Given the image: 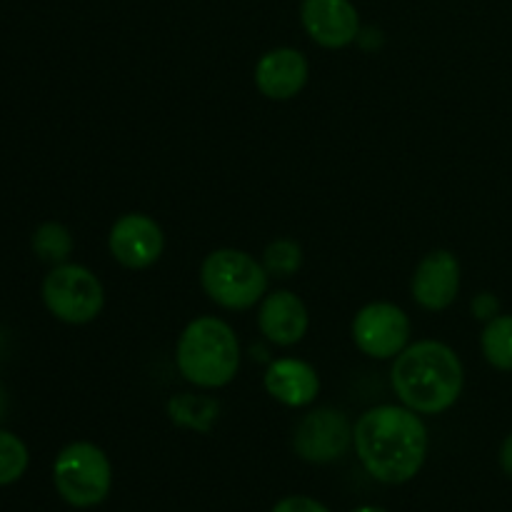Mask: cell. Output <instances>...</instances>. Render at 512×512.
I'll return each mask as SVG.
<instances>
[{
    "instance_id": "6da1fadb",
    "label": "cell",
    "mask_w": 512,
    "mask_h": 512,
    "mask_svg": "<svg viewBox=\"0 0 512 512\" xmlns=\"http://www.w3.org/2000/svg\"><path fill=\"white\" fill-rule=\"evenodd\" d=\"M353 448L370 478L383 485L410 483L428 458V428L405 405L365 410L353 425Z\"/></svg>"
},
{
    "instance_id": "7a4b0ae2",
    "label": "cell",
    "mask_w": 512,
    "mask_h": 512,
    "mask_svg": "<svg viewBox=\"0 0 512 512\" xmlns=\"http://www.w3.org/2000/svg\"><path fill=\"white\" fill-rule=\"evenodd\" d=\"M390 383L405 408L418 415H440L463 395L465 370L450 345L418 340L393 358Z\"/></svg>"
},
{
    "instance_id": "3957f363",
    "label": "cell",
    "mask_w": 512,
    "mask_h": 512,
    "mask_svg": "<svg viewBox=\"0 0 512 512\" xmlns=\"http://www.w3.org/2000/svg\"><path fill=\"white\" fill-rule=\"evenodd\" d=\"M175 365L195 388H223L233 383L240 370L238 335L225 320L213 315L190 320L178 338Z\"/></svg>"
},
{
    "instance_id": "277c9868",
    "label": "cell",
    "mask_w": 512,
    "mask_h": 512,
    "mask_svg": "<svg viewBox=\"0 0 512 512\" xmlns=\"http://www.w3.org/2000/svg\"><path fill=\"white\" fill-rule=\"evenodd\" d=\"M268 270L245 250L220 248L205 255L200 285L225 310H250L268 295Z\"/></svg>"
},
{
    "instance_id": "5b68a950",
    "label": "cell",
    "mask_w": 512,
    "mask_h": 512,
    "mask_svg": "<svg viewBox=\"0 0 512 512\" xmlns=\"http://www.w3.org/2000/svg\"><path fill=\"white\" fill-rule=\"evenodd\" d=\"M53 483L60 498L78 510L95 508L110 495L113 468L103 448L88 440L70 443L55 455Z\"/></svg>"
},
{
    "instance_id": "8992f818",
    "label": "cell",
    "mask_w": 512,
    "mask_h": 512,
    "mask_svg": "<svg viewBox=\"0 0 512 512\" xmlns=\"http://www.w3.org/2000/svg\"><path fill=\"white\" fill-rule=\"evenodd\" d=\"M43 303L50 315L68 325H85L100 315L105 305L103 283L85 265H53L43 280Z\"/></svg>"
},
{
    "instance_id": "52a82bcc",
    "label": "cell",
    "mask_w": 512,
    "mask_h": 512,
    "mask_svg": "<svg viewBox=\"0 0 512 512\" xmlns=\"http://www.w3.org/2000/svg\"><path fill=\"white\" fill-rule=\"evenodd\" d=\"M353 343L375 360H393L408 348L410 318L393 303H370L353 318Z\"/></svg>"
},
{
    "instance_id": "ba28073f",
    "label": "cell",
    "mask_w": 512,
    "mask_h": 512,
    "mask_svg": "<svg viewBox=\"0 0 512 512\" xmlns=\"http://www.w3.org/2000/svg\"><path fill=\"white\" fill-rule=\"evenodd\" d=\"M353 448V425L343 410H310L298 423L293 435V450L300 460L313 465H328L343 458Z\"/></svg>"
},
{
    "instance_id": "9c48e42d",
    "label": "cell",
    "mask_w": 512,
    "mask_h": 512,
    "mask_svg": "<svg viewBox=\"0 0 512 512\" xmlns=\"http://www.w3.org/2000/svg\"><path fill=\"white\" fill-rule=\"evenodd\" d=\"M110 255L128 270H145L163 255V228L145 213L120 215L108 235Z\"/></svg>"
},
{
    "instance_id": "30bf717a",
    "label": "cell",
    "mask_w": 512,
    "mask_h": 512,
    "mask_svg": "<svg viewBox=\"0 0 512 512\" xmlns=\"http://www.w3.org/2000/svg\"><path fill=\"white\" fill-rule=\"evenodd\" d=\"M300 20L320 48L338 50L360 38V15L350 0H303Z\"/></svg>"
},
{
    "instance_id": "8fae6325",
    "label": "cell",
    "mask_w": 512,
    "mask_h": 512,
    "mask_svg": "<svg viewBox=\"0 0 512 512\" xmlns=\"http://www.w3.org/2000/svg\"><path fill=\"white\" fill-rule=\"evenodd\" d=\"M413 300L423 310L438 313L450 308L460 293V263L450 250H433L415 268L410 280Z\"/></svg>"
},
{
    "instance_id": "7c38bea8",
    "label": "cell",
    "mask_w": 512,
    "mask_h": 512,
    "mask_svg": "<svg viewBox=\"0 0 512 512\" xmlns=\"http://www.w3.org/2000/svg\"><path fill=\"white\" fill-rule=\"evenodd\" d=\"M308 308L303 300L290 290H273L260 300L258 328L273 345L290 348L300 343L308 333Z\"/></svg>"
},
{
    "instance_id": "4fadbf2b",
    "label": "cell",
    "mask_w": 512,
    "mask_h": 512,
    "mask_svg": "<svg viewBox=\"0 0 512 512\" xmlns=\"http://www.w3.org/2000/svg\"><path fill=\"white\" fill-rule=\"evenodd\" d=\"M308 78V58L295 48L268 50L255 65V85L268 100L295 98L305 88Z\"/></svg>"
},
{
    "instance_id": "5bb4252c",
    "label": "cell",
    "mask_w": 512,
    "mask_h": 512,
    "mask_svg": "<svg viewBox=\"0 0 512 512\" xmlns=\"http://www.w3.org/2000/svg\"><path fill=\"white\" fill-rule=\"evenodd\" d=\"M265 390L270 398L288 408H305L315 403L320 393L318 370L298 358H280L265 370Z\"/></svg>"
},
{
    "instance_id": "9a60e30c",
    "label": "cell",
    "mask_w": 512,
    "mask_h": 512,
    "mask_svg": "<svg viewBox=\"0 0 512 512\" xmlns=\"http://www.w3.org/2000/svg\"><path fill=\"white\" fill-rule=\"evenodd\" d=\"M480 350L495 370L512 373V315H495L485 323Z\"/></svg>"
},
{
    "instance_id": "2e32d148",
    "label": "cell",
    "mask_w": 512,
    "mask_h": 512,
    "mask_svg": "<svg viewBox=\"0 0 512 512\" xmlns=\"http://www.w3.org/2000/svg\"><path fill=\"white\" fill-rule=\"evenodd\" d=\"M170 418H173L175 425L190 430H200V433H208L210 425L215 423L220 413V405L215 400L198 398V395H178V398L170 400L168 405Z\"/></svg>"
},
{
    "instance_id": "e0dca14e",
    "label": "cell",
    "mask_w": 512,
    "mask_h": 512,
    "mask_svg": "<svg viewBox=\"0 0 512 512\" xmlns=\"http://www.w3.org/2000/svg\"><path fill=\"white\" fill-rule=\"evenodd\" d=\"M30 248H33V253L38 255L43 263L60 265V263H68L75 243H73V235H70V230L65 228L63 223L50 220V223L38 225V230H35L33 238H30Z\"/></svg>"
},
{
    "instance_id": "ac0fdd59",
    "label": "cell",
    "mask_w": 512,
    "mask_h": 512,
    "mask_svg": "<svg viewBox=\"0 0 512 512\" xmlns=\"http://www.w3.org/2000/svg\"><path fill=\"white\" fill-rule=\"evenodd\" d=\"M30 465L28 445L10 430L0 428V488L18 483Z\"/></svg>"
},
{
    "instance_id": "d6986e66",
    "label": "cell",
    "mask_w": 512,
    "mask_h": 512,
    "mask_svg": "<svg viewBox=\"0 0 512 512\" xmlns=\"http://www.w3.org/2000/svg\"><path fill=\"white\" fill-rule=\"evenodd\" d=\"M303 265V248L290 238H278L265 248L263 268L275 278H293Z\"/></svg>"
},
{
    "instance_id": "ffe728a7",
    "label": "cell",
    "mask_w": 512,
    "mask_h": 512,
    "mask_svg": "<svg viewBox=\"0 0 512 512\" xmlns=\"http://www.w3.org/2000/svg\"><path fill=\"white\" fill-rule=\"evenodd\" d=\"M270 512H330L320 500L308 498V495H288L278 500Z\"/></svg>"
},
{
    "instance_id": "44dd1931",
    "label": "cell",
    "mask_w": 512,
    "mask_h": 512,
    "mask_svg": "<svg viewBox=\"0 0 512 512\" xmlns=\"http://www.w3.org/2000/svg\"><path fill=\"white\" fill-rule=\"evenodd\" d=\"M470 308H473V315L478 320H493L495 315H500V300L495 298L493 293H480L475 295L473 303H470Z\"/></svg>"
},
{
    "instance_id": "7402d4cb",
    "label": "cell",
    "mask_w": 512,
    "mask_h": 512,
    "mask_svg": "<svg viewBox=\"0 0 512 512\" xmlns=\"http://www.w3.org/2000/svg\"><path fill=\"white\" fill-rule=\"evenodd\" d=\"M500 468H503L508 478H512V433L500 445Z\"/></svg>"
},
{
    "instance_id": "603a6c76",
    "label": "cell",
    "mask_w": 512,
    "mask_h": 512,
    "mask_svg": "<svg viewBox=\"0 0 512 512\" xmlns=\"http://www.w3.org/2000/svg\"><path fill=\"white\" fill-rule=\"evenodd\" d=\"M350 512H388L385 508H378V505H363V508H355Z\"/></svg>"
}]
</instances>
